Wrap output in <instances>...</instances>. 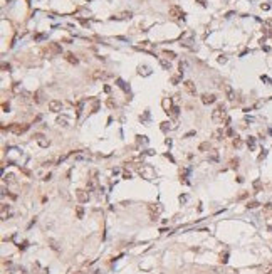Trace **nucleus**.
I'll return each instance as SVG.
<instances>
[{
  "label": "nucleus",
  "mask_w": 272,
  "mask_h": 274,
  "mask_svg": "<svg viewBox=\"0 0 272 274\" xmlns=\"http://www.w3.org/2000/svg\"><path fill=\"white\" fill-rule=\"evenodd\" d=\"M227 108H225L224 104H218L217 108L213 109V113H212V119H213L215 123H224V119H227Z\"/></svg>",
  "instance_id": "1"
},
{
  "label": "nucleus",
  "mask_w": 272,
  "mask_h": 274,
  "mask_svg": "<svg viewBox=\"0 0 272 274\" xmlns=\"http://www.w3.org/2000/svg\"><path fill=\"white\" fill-rule=\"evenodd\" d=\"M168 14H170V17L175 19V20H183L185 19V12L180 5H171L170 10H168Z\"/></svg>",
  "instance_id": "2"
},
{
  "label": "nucleus",
  "mask_w": 272,
  "mask_h": 274,
  "mask_svg": "<svg viewBox=\"0 0 272 274\" xmlns=\"http://www.w3.org/2000/svg\"><path fill=\"white\" fill-rule=\"evenodd\" d=\"M30 128V124H20V123H12L10 126H9V131L14 134H22V133H25L27 129Z\"/></svg>",
  "instance_id": "3"
},
{
  "label": "nucleus",
  "mask_w": 272,
  "mask_h": 274,
  "mask_svg": "<svg viewBox=\"0 0 272 274\" xmlns=\"http://www.w3.org/2000/svg\"><path fill=\"white\" fill-rule=\"evenodd\" d=\"M140 175H141L143 178H146V180H153V178H155V168H153L151 165H143L141 168H140Z\"/></svg>",
  "instance_id": "4"
},
{
  "label": "nucleus",
  "mask_w": 272,
  "mask_h": 274,
  "mask_svg": "<svg viewBox=\"0 0 272 274\" xmlns=\"http://www.w3.org/2000/svg\"><path fill=\"white\" fill-rule=\"evenodd\" d=\"M44 52H47L49 57H51V56H56V54H61V52H62V47L59 46L57 42H51V44H47V46H46Z\"/></svg>",
  "instance_id": "5"
},
{
  "label": "nucleus",
  "mask_w": 272,
  "mask_h": 274,
  "mask_svg": "<svg viewBox=\"0 0 272 274\" xmlns=\"http://www.w3.org/2000/svg\"><path fill=\"white\" fill-rule=\"evenodd\" d=\"M34 138H35L37 145L41 146V148H49V145H51L49 138H46V136H44L42 133H35V134H34Z\"/></svg>",
  "instance_id": "6"
},
{
  "label": "nucleus",
  "mask_w": 272,
  "mask_h": 274,
  "mask_svg": "<svg viewBox=\"0 0 272 274\" xmlns=\"http://www.w3.org/2000/svg\"><path fill=\"white\" fill-rule=\"evenodd\" d=\"M76 198H77L81 204H86V202H89V192L84 190V188H77V190H76Z\"/></svg>",
  "instance_id": "7"
},
{
  "label": "nucleus",
  "mask_w": 272,
  "mask_h": 274,
  "mask_svg": "<svg viewBox=\"0 0 272 274\" xmlns=\"http://www.w3.org/2000/svg\"><path fill=\"white\" fill-rule=\"evenodd\" d=\"M222 89H224V93H225V96H227V99H229V101H235L237 94H235V91L232 89V86L224 84V86H222Z\"/></svg>",
  "instance_id": "8"
},
{
  "label": "nucleus",
  "mask_w": 272,
  "mask_h": 274,
  "mask_svg": "<svg viewBox=\"0 0 272 274\" xmlns=\"http://www.w3.org/2000/svg\"><path fill=\"white\" fill-rule=\"evenodd\" d=\"M49 109L52 113H61L62 111V103L57 101V99H52V101H49Z\"/></svg>",
  "instance_id": "9"
},
{
  "label": "nucleus",
  "mask_w": 272,
  "mask_h": 274,
  "mask_svg": "<svg viewBox=\"0 0 272 274\" xmlns=\"http://www.w3.org/2000/svg\"><path fill=\"white\" fill-rule=\"evenodd\" d=\"M183 89L188 94H192V96H195V94H197V88H195L193 81H183Z\"/></svg>",
  "instance_id": "10"
},
{
  "label": "nucleus",
  "mask_w": 272,
  "mask_h": 274,
  "mask_svg": "<svg viewBox=\"0 0 272 274\" xmlns=\"http://www.w3.org/2000/svg\"><path fill=\"white\" fill-rule=\"evenodd\" d=\"M108 76H109L108 73H104V71H101V69H96L94 73L91 74V79H93V81H101V79H106Z\"/></svg>",
  "instance_id": "11"
},
{
  "label": "nucleus",
  "mask_w": 272,
  "mask_h": 274,
  "mask_svg": "<svg viewBox=\"0 0 272 274\" xmlns=\"http://www.w3.org/2000/svg\"><path fill=\"white\" fill-rule=\"evenodd\" d=\"M148 209H150V214H151V220H156V217L160 215V212H161V207H160L158 204H151Z\"/></svg>",
  "instance_id": "12"
},
{
  "label": "nucleus",
  "mask_w": 272,
  "mask_h": 274,
  "mask_svg": "<svg viewBox=\"0 0 272 274\" xmlns=\"http://www.w3.org/2000/svg\"><path fill=\"white\" fill-rule=\"evenodd\" d=\"M215 101H217V96L215 94H210V93H205V94H202V103L203 104H213Z\"/></svg>",
  "instance_id": "13"
},
{
  "label": "nucleus",
  "mask_w": 272,
  "mask_h": 274,
  "mask_svg": "<svg viewBox=\"0 0 272 274\" xmlns=\"http://www.w3.org/2000/svg\"><path fill=\"white\" fill-rule=\"evenodd\" d=\"M131 17H133V14L128 12V10H124V12H119V14L113 15L111 19H113V20H126V19H131Z\"/></svg>",
  "instance_id": "14"
},
{
  "label": "nucleus",
  "mask_w": 272,
  "mask_h": 274,
  "mask_svg": "<svg viewBox=\"0 0 272 274\" xmlns=\"http://www.w3.org/2000/svg\"><path fill=\"white\" fill-rule=\"evenodd\" d=\"M138 74L140 76H150L151 74V67L146 66V64L145 66H138Z\"/></svg>",
  "instance_id": "15"
},
{
  "label": "nucleus",
  "mask_w": 272,
  "mask_h": 274,
  "mask_svg": "<svg viewBox=\"0 0 272 274\" xmlns=\"http://www.w3.org/2000/svg\"><path fill=\"white\" fill-rule=\"evenodd\" d=\"M76 160H91V153H89V151H79V153H76Z\"/></svg>",
  "instance_id": "16"
},
{
  "label": "nucleus",
  "mask_w": 272,
  "mask_h": 274,
  "mask_svg": "<svg viewBox=\"0 0 272 274\" xmlns=\"http://www.w3.org/2000/svg\"><path fill=\"white\" fill-rule=\"evenodd\" d=\"M168 116H171V118H178V114H180V108L178 106H170V109L166 111Z\"/></svg>",
  "instance_id": "17"
},
{
  "label": "nucleus",
  "mask_w": 272,
  "mask_h": 274,
  "mask_svg": "<svg viewBox=\"0 0 272 274\" xmlns=\"http://www.w3.org/2000/svg\"><path fill=\"white\" fill-rule=\"evenodd\" d=\"M64 59H66L69 64H77V62H79V59L74 56L72 52H66V57H64Z\"/></svg>",
  "instance_id": "18"
},
{
  "label": "nucleus",
  "mask_w": 272,
  "mask_h": 274,
  "mask_svg": "<svg viewBox=\"0 0 272 274\" xmlns=\"http://www.w3.org/2000/svg\"><path fill=\"white\" fill-rule=\"evenodd\" d=\"M56 123H57L59 126H62V128H67V126H69V119L66 118V116H57Z\"/></svg>",
  "instance_id": "19"
},
{
  "label": "nucleus",
  "mask_w": 272,
  "mask_h": 274,
  "mask_svg": "<svg viewBox=\"0 0 272 274\" xmlns=\"http://www.w3.org/2000/svg\"><path fill=\"white\" fill-rule=\"evenodd\" d=\"M247 146H249V150H250V151L255 150V146H257V140L254 138V136H249V138H247Z\"/></svg>",
  "instance_id": "20"
},
{
  "label": "nucleus",
  "mask_w": 272,
  "mask_h": 274,
  "mask_svg": "<svg viewBox=\"0 0 272 274\" xmlns=\"http://www.w3.org/2000/svg\"><path fill=\"white\" fill-rule=\"evenodd\" d=\"M32 269H34V271H35L37 274H47V273H49V271H47L46 267H41V264H39V262H34Z\"/></svg>",
  "instance_id": "21"
},
{
  "label": "nucleus",
  "mask_w": 272,
  "mask_h": 274,
  "mask_svg": "<svg viewBox=\"0 0 272 274\" xmlns=\"http://www.w3.org/2000/svg\"><path fill=\"white\" fill-rule=\"evenodd\" d=\"M9 215H10V207L7 204H2V220H5Z\"/></svg>",
  "instance_id": "22"
},
{
  "label": "nucleus",
  "mask_w": 272,
  "mask_h": 274,
  "mask_svg": "<svg viewBox=\"0 0 272 274\" xmlns=\"http://www.w3.org/2000/svg\"><path fill=\"white\" fill-rule=\"evenodd\" d=\"M212 136H213L217 141H220V140H224L225 133H224V129H222V128H218V129H215V131H213V134H212Z\"/></svg>",
  "instance_id": "23"
},
{
  "label": "nucleus",
  "mask_w": 272,
  "mask_h": 274,
  "mask_svg": "<svg viewBox=\"0 0 272 274\" xmlns=\"http://www.w3.org/2000/svg\"><path fill=\"white\" fill-rule=\"evenodd\" d=\"M47 242H49V247L52 249V251H56V252H59V251H61V247H59V242L56 241V239H49Z\"/></svg>",
  "instance_id": "24"
},
{
  "label": "nucleus",
  "mask_w": 272,
  "mask_h": 274,
  "mask_svg": "<svg viewBox=\"0 0 272 274\" xmlns=\"http://www.w3.org/2000/svg\"><path fill=\"white\" fill-rule=\"evenodd\" d=\"M15 175L14 173H5L4 175V183H15Z\"/></svg>",
  "instance_id": "25"
},
{
  "label": "nucleus",
  "mask_w": 272,
  "mask_h": 274,
  "mask_svg": "<svg viewBox=\"0 0 272 274\" xmlns=\"http://www.w3.org/2000/svg\"><path fill=\"white\" fill-rule=\"evenodd\" d=\"M208 158H210V161H213V163H217L218 161V150H210V155H208Z\"/></svg>",
  "instance_id": "26"
},
{
  "label": "nucleus",
  "mask_w": 272,
  "mask_h": 274,
  "mask_svg": "<svg viewBox=\"0 0 272 274\" xmlns=\"http://www.w3.org/2000/svg\"><path fill=\"white\" fill-rule=\"evenodd\" d=\"M160 64H161V67H163V69H166V71H170V69H171L170 59H163V57H160Z\"/></svg>",
  "instance_id": "27"
},
{
  "label": "nucleus",
  "mask_w": 272,
  "mask_h": 274,
  "mask_svg": "<svg viewBox=\"0 0 272 274\" xmlns=\"http://www.w3.org/2000/svg\"><path fill=\"white\" fill-rule=\"evenodd\" d=\"M34 103L35 104H41L42 103V91H37V93H34Z\"/></svg>",
  "instance_id": "28"
},
{
  "label": "nucleus",
  "mask_w": 272,
  "mask_h": 274,
  "mask_svg": "<svg viewBox=\"0 0 272 274\" xmlns=\"http://www.w3.org/2000/svg\"><path fill=\"white\" fill-rule=\"evenodd\" d=\"M163 56H166V59H170V61H173V59L177 57V54H175V52H173V51H168V49H165V51H163Z\"/></svg>",
  "instance_id": "29"
},
{
  "label": "nucleus",
  "mask_w": 272,
  "mask_h": 274,
  "mask_svg": "<svg viewBox=\"0 0 272 274\" xmlns=\"http://www.w3.org/2000/svg\"><path fill=\"white\" fill-rule=\"evenodd\" d=\"M116 84H118V86H119V88L123 89V91H126V93L129 91V88L126 86V83H124V81H123V79H116Z\"/></svg>",
  "instance_id": "30"
},
{
  "label": "nucleus",
  "mask_w": 272,
  "mask_h": 274,
  "mask_svg": "<svg viewBox=\"0 0 272 274\" xmlns=\"http://www.w3.org/2000/svg\"><path fill=\"white\" fill-rule=\"evenodd\" d=\"M76 217H77V219H84V209L81 207V205L76 207Z\"/></svg>",
  "instance_id": "31"
},
{
  "label": "nucleus",
  "mask_w": 272,
  "mask_h": 274,
  "mask_svg": "<svg viewBox=\"0 0 272 274\" xmlns=\"http://www.w3.org/2000/svg\"><path fill=\"white\" fill-rule=\"evenodd\" d=\"M232 143H234V146H235V148H242V145H244V141H242V138H239V136H235Z\"/></svg>",
  "instance_id": "32"
},
{
  "label": "nucleus",
  "mask_w": 272,
  "mask_h": 274,
  "mask_svg": "<svg viewBox=\"0 0 272 274\" xmlns=\"http://www.w3.org/2000/svg\"><path fill=\"white\" fill-rule=\"evenodd\" d=\"M198 151H210V143H200Z\"/></svg>",
  "instance_id": "33"
},
{
  "label": "nucleus",
  "mask_w": 272,
  "mask_h": 274,
  "mask_svg": "<svg viewBox=\"0 0 272 274\" xmlns=\"http://www.w3.org/2000/svg\"><path fill=\"white\" fill-rule=\"evenodd\" d=\"M259 205H260V204H259L257 200H252V202H249V204H247V209H257Z\"/></svg>",
  "instance_id": "34"
},
{
  "label": "nucleus",
  "mask_w": 272,
  "mask_h": 274,
  "mask_svg": "<svg viewBox=\"0 0 272 274\" xmlns=\"http://www.w3.org/2000/svg\"><path fill=\"white\" fill-rule=\"evenodd\" d=\"M106 106H108V108H109V109H114L116 108V103H114V101H113V99H108V101H106Z\"/></svg>",
  "instance_id": "35"
},
{
  "label": "nucleus",
  "mask_w": 272,
  "mask_h": 274,
  "mask_svg": "<svg viewBox=\"0 0 272 274\" xmlns=\"http://www.w3.org/2000/svg\"><path fill=\"white\" fill-rule=\"evenodd\" d=\"M230 168H239V158H232L230 160Z\"/></svg>",
  "instance_id": "36"
},
{
  "label": "nucleus",
  "mask_w": 272,
  "mask_h": 274,
  "mask_svg": "<svg viewBox=\"0 0 272 274\" xmlns=\"http://www.w3.org/2000/svg\"><path fill=\"white\" fill-rule=\"evenodd\" d=\"M227 261H229V254L225 252V254H220V262L222 264H227Z\"/></svg>",
  "instance_id": "37"
},
{
  "label": "nucleus",
  "mask_w": 272,
  "mask_h": 274,
  "mask_svg": "<svg viewBox=\"0 0 272 274\" xmlns=\"http://www.w3.org/2000/svg\"><path fill=\"white\" fill-rule=\"evenodd\" d=\"M140 44H141V47H145V49H150V47H151V42H148V41L140 42Z\"/></svg>",
  "instance_id": "38"
},
{
  "label": "nucleus",
  "mask_w": 272,
  "mask_h": 274,
  "mask_svg": "<svg viewBox=\"0 0 272 274\" xmlns=\"http://www.w3.org/2000/svg\"><path fill=\"white\" fill-rule=\"evenodd\" d=\"M185 67H187V64H185V62H180V66H178V69H180V74H183Z\"/></svg>",
  "instance_id": "39"
},
{
  "label": "nucleus",
  "mask_w": 272,
  "mask_h": 274,
  "mask_svg": "<svg viewBox=\"0 0 272 274\" xmlns=\"http://www.w3.org/2000/svg\"><path fill=\"white\" fill-rule=\"evenodd\" d=\"M123 178H124V180H129V178H131V172H124V173H123Z\"/></svg>",
  "instance_id": "40"
},
{
  "label": "nucleus",
  "mask_w": 272,
  "mask_h": 274,
  "mask_svg": "<svg viewBox=\"0 0 272 274\" xmlns=\"http://www.w3.org/2000/svg\"><path fill=\"white\" fill-rule=\"evenodd\" d=\"M254 188H255V190H260V188H262V183H260L259 180H257L255 183H254Z\"/></svg>",
  "instance_id": "41"
},
{
  "label": "nucleus",
  "mask_w": 272,
  "mask_h": 274,
  "mask_svg": "<svg viewBox=\"0 0 272 274\" xmlns=\"http://www.w3.org/2000/svg\"><path fill=\"white\" fill-rule=\"evenodd\" d=\"M178 81H180V74H178V76H173V78H171V83H173V84H178Z\"/></svg>",
  "instance_id": "42"
},
{
  "label": "nucleus",
  "mask_w": 272,
  "mask_h": 274,
  "mask_svg": "<svg viewBox=\"0 0 272 274\" xmlns=\"http://www.w3.org/2000/svg\"><path fill=\"white\" fill-rule=\"evenodd\" d=\"M218 62H220V64H225V62H227V57H225V56H218Z\"/></svg>",
  "instance_id": "43"
},
{
  "label": "nucleus",
  "mask_w": 272,
  "mask_h": 274,
  "mask_svg": "<svg viewBox=\"0 0 272 274\" xmlns=\"http://www.w3.org/2000/svg\"><path fill=\"white\" fill-rule=\"evenodd\" d=\"M2 109H4V111H9V109H10V104H9V103H4V104H2Z\"/></svg>",
  "instance_id": "44"
},
{
  "label": "nucleus",
  "mask_w": 272,
  "mask_h": 274,
  "mask_svg": "<svg viewBox=\"0 0 272 274\" xmlns=\"http://www.w3.org/2000/svg\"><path fill=\"white\" fill-rule=\"evenodd\" d=\"M264 210H265V212H271V210H272V204H265Z\"/></svg>",
  "instance_id": "45"
},
{
  "label": "nucleus",
  "mask_w": 272,
  "mask_h": 274,
  "mask_svg": "<svg viewBox=\"0 0 272 274\" xmlns=\"http://www.w3.org/2000/svg\"><path fill=\"white\" fill-rule=\"evenodd\" d=\"M2 69H4V71H10V64H5V62H4V64H2Z\"/></svg>",
  "instance_id": "46"
},
{
  "label": "nucleus",
  "mask_w": 272,
  "mask_h": 274,
  "mask_svg": "<svg viewBox=\"0 0 272 274\" xmlns=\"http://www.w3.org/2000/svg\"><path fill=\"white\" fill-rule=\"evenodd\" d=\"M168 124H170V123H168V121H165V123H161V129H163V131H166V129H168Z\"/></svg>",
  "instance_id": "47"
},
{
  "label": "nucleus",
  "mask_w": 272,
  "mask_h": 274,
  "mask_svg": "<svg viewBox=\"0 0 272 274\" xmlns=\"http://www.w3.org/2000/svg\"><path fill=\"white\" fill-rule=\"evenodd\" d=\"M260 9H262V10H269V9H271V5H269V4H262Z\"/></svg>",
  "instance_id": "48"
},
{
  "label": "nucleus",
  "mask_w": 272,
  "mask_h": 274,
  "mask_svg": "<svg viewBox=\"0 0 272 274\" xmlns=\"http://www.w3.org/2000/svg\"><path fill=\"white\" fill-rule=\"evenodd\" d=\"M225 134H227V136H234V129H232V128H229L227 131H225Z\"/></svg>",
  "instance_id": "49"
},
{
  "label": "nucleus",
  "mask_w": 272,
  "mask_h": 274,
  "mask_svg": "<svg viewBox=\"0 0 272 274\" xmlns=\"http://www.w3.org/2000/svg\"><path fill=\"white\" fill-rule=\"evenodd\" d=\"M265 155H267V151H265V150H262L260 156H259V161H260V160H264V158H265Z\"/></svg>",
  "instance_id": "50"
},
{
  "label": "nucleus",
  "mask_w": 272,
  "mask_h": 274,
  "mask_svg": "<svg viewBox=\"0 0 272 274\" xmlns=\"http://www.w3.org/2000/svg\"><path fill=\"white\" fill-rule=\"evenodd\" d=\"M27 244H29V242H27V241H24V244H20V246H19V249H20V251H22V249H25Z\"/></svg>",
  "instance_id": "51"
},
{
  "label": "nucleus",
  "mask_w": 272,
  "mask_h": 274,
  "mask_svg": "<svg viewBox=\"0 0 272 274\" xmlns=\"http://www.w3.org/2000/svg\"><path fill=\"white\" fill-rule=\"evenodd\" d=\"M51 177H52V175H51V173H47V175H44V178H42V180L47 182V180H51Z\"/></svg>",
  "instance_id": "52"
},
{
  "label": "nucleus",
  "mask_w": 272,
  "mask_h": 274,
  "mask_svg": "<svg viewBox=\"0 0 272 274\" xmlns=\"http://www.w3.org/2000/svg\"><path fill=\"white\" fill-rule=\"evenodd\" d=\"M262 81H265L267 84H272V81H271L269 78H265V76H262Z\"/></svg>",
  "instance_id": "53"
},
{
  "label": "nucleus",
  "mask_w": 272,
  "mask_h": 274,
  "mask_svg": "<svg viewBox=\"0 0 272 274\" xmlns=\"http://www.w3.org/2000/svg\"><path fill=\"white\" fill-rule=\"evenodd\" d=\"M193 134H195V131H190V133L185 134V138H190V136H193Z\"/></svg>",
  "instance_id": "54"
},
{
  "label": "nucleus",
  "mask_w": 272,
  "mask_h": 274,
  "mask_svg": "<svg viewBox=\"0 0 272 274\" xmlns=\"http://www.w3.org/2000/svg\"><path fill=\"white\" fill-rule=\"evenodd\" d=\"M265 25H267V27H272V19H269V20L265 22Z\"/></svg>",
  "instance_id": "55"
},
{
  "label": "nucleus",
  "mask_w": 272,
  "mask_h": 274,
  "mask_svg": "<svg viewBox=\"0 0 272 274\" xmlns=\"http://www.w3.org/2000/svg\"><path fill=\"white\" fill-rule=\"evenodd\" d=\"M247 195H249V193H247V192H244V193H242V195H240V197H239V198H240V200H242V198H245V197H247Z\"/></svg>",
  "instance_id": "56"
},
{
  "label": "nucleus",
  "mask_w": 272,
  "mask_h": 274,
  "mask_svg": "<svg viewBox=\"0 0 272 274\" xmlns=\"http://www.w3.org/2000/svg\"><path fill=\"white\" fill-rule=\"evenodd\" d=\"M94 274H104V273H103L101 269H96V271H94Z\"/></svg>",
  "instance_id": "57"
},
{
  "label": "nucleus",
  "mask_w": 272,
  "mask_h": 274,
  "mask_svg": "<svg viewBox=\"0 0 272 274\" xmlns=\"http://www.w3.org/2000/svg\"><path fill=\"white\" fill-rule=\"evenodd\" d=\"M72 274H84L82 271H76V273H72Z\"/></svg>",
  "instance_id": "58"
}]
</instances>
